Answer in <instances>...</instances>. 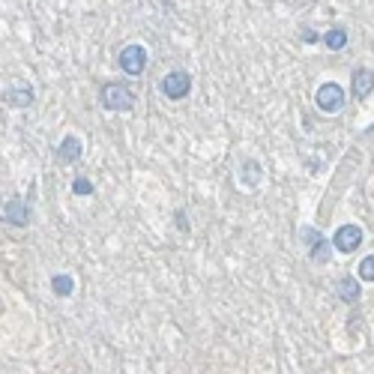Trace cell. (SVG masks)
Returning a JSON list of instances; mask_svg holds the SVG:
<instances>
[{
  "label": "cell",
  "mask_w": 374,
  "mask_h": 374,
  "mask_svg": "<svg viewBox=\"0 0 374 374\" xmlns=\"http://www.w3.org/2000/svg\"><path fill=\"white\" fill-rule=\"evenodd\" d=\"M99 102H102V108H108V111H132L135 108V93L126 84H120V81H111V84H105L102 90H99Z\"/></svg>",
  "instance_id": "obj_1"
},
{
  "label": "cell",
  "mask_w": 374,
  "mask_h": 374,
  "mask_svg": "<svg viewBox=\"0 0 374 374\" xmlns=\"http://www.w3.org/2000/svg\"><path fill=\"white\" fill-rule=\"evenodd\" d=\"M359 279L362 281H374V255L359 260Z\"/></svg>",
  "instance_id": "obj_15"
},
{
  "label": "cell",
  "mask_w": 374,
  "mask_h": 374,
  "mask_svg": "<svg viewBox=\"0 0 374 374\" xmlns=\"http://www.w3.org/2000/svg\"><path fill=\"white\" fill-rule=\"evenodd\" d=\"M297 240H302V242L309 246V258H311V264H327V260H329V240L323 237L318 228H311V225L299 228Z\"/></svg>",
  "instance_id": "obj_3"
},
{
  "label": "cell",
  "mask_w": 374,
  "mask_h": 374,
  "mask_svg": "<svg viewBox=\"0 0 374 374\" xmlns=\"http://www.w3.org/2000/svg\"><path fill=\"white\" fill-rule=\"evenodd\" d=\"M362 246V228L359 225H341L332 237V249L341 251V255H350Z\"/></svg>",
  "instance_id": "obj_8"
},
{
  "label": "cell",
  "mask_w": 374,
  "mask_h": 374,
  "mask_svg": "<svg viewBox=\"0 0 374 374\" xmlns=\"http://www.w3.org/2000/svg\"><path fill=\"white\" fill-rule=\"evenodd\" d=\"M302 39H306V42H315V39H318V36H315V33H311V30H302Z\"/></svg>",
  "instance_id": "obj_17"
},
{
  "label": "cell",
  "mask_w": 374,
  "mask_h": 374,
  "mask_svg": "<svg viewBox=\"0 0 374 374\" xmlns=\"http://www.w3.org/2000/svg\"><path fill=\"white\" fill-rule=\"evenodd\" d=\"M52 290H54V297H72L75 294V279L69 276V272H57V276L52 279Z\"/></svg>",
  "instance_id": "obj_13"
},
{
  "label": "cell",
  "mask_w": 374,
  "mask_h": 374,
  "mask_svg": "<svg viewBox=\"0 0 374 374\" xmlns=\"http://www.w3.org/2000/svg\"><path fill=\"white\" fill-rule=\"evenodd\" d=\"M353 96H357L359 102H366L371 96V69L368 66H359L357 72H353Z\"/></svg>",
  "instance_id": "obj_10"
},
{
  "label": "cell",
  "mask_w": 374,
  "mask_h": 374,
  "mask_svg": "<svg viewBox=\"0 0 374 374\" xmlns=\"http://www.w3.org/2000/svg\"><path fill=\"white\" fill-rule=\"evenodd\" d=\"M315 105L323 111V114H338V111L345 108V87L336 84V81L320 84L318 93H315Z\"/></svg>",
  "instance_id": "obj_4"
},
{
  "label": "cell",
  "mask_w": 374,
  "mask_h": 374,
  "mask_svg": "<svg viewBox=\"0 0 374 374\" xmlns=\"http://www.w3.org/2000/svg\"><path fill=\"white\" fill-rule=\"evenodd\" d=\"M162 93H165L171 102H177V99H186L192 93V75L186 69H174V72H168L162 78Z\"/></svg>",
  "instance_id": "obj_5"
},
{
  "label": "cell",
  "mask_w": 374,
  "mask_h": 374,
  "mask_svg": "<svg viewBox=\"0 0 374 374\" xmlns=\"http://www.w3.org/2000/svg\"><path fill=\"white\" fill-rule=\"evenodd\" d=\"M260 183V165L255 159H246L240 165V186H246V189H255Z\"/></svg>",
  "instance_id": "obj_11"
},
{
  "label": "cell",
  "mask_w": 374,
  "mask_h": 374,
  "mask_svg": "<svg viewBox=\"0 0 374 374\" xmlns=\"http://www.w3.org/2000/svg\"><path fill=\"white\" fill-rule=\"evenodd\" d=\"M0 221L13 228H27L30 225V201L22 195H9L6 201H0Z\"/></svg>",
  "instance_id": "obj_2"
},
{
  "label": "cell",
  "mask_w": 374,
  "mask_h": 374,
  "mask_svg": "<svg viewBox=\"0 0 374 374\" xmlns=\"http://www.w3.org/2000/svg\"><path fill=\"white\" fill-rule=\"evenodd\" d=\"M72 192L75 195H93V183H90L87 177H75L72 180Z\"/></svg>",
  "instance_id": "obj_16"
},
{
  "label": "cell",
  "mask_w": 374,
  "mask_h": 374,
  "mask_svg": "<svg viewBox=\"0 0 374 374\" xmlns=\"http://www.w3.org/2000/svg\"><path fill=\"white\" fill-rule=\"evenodd\" d=\"M336 297H338L341 302H357V299H359V285H357V279H353V276H341L338 285H336Z\"/></svg>",
  "instance_id": "obj_12"
},
{
  "label": "cell",
  "mask_w": 374,
  "mask_h": 374,
  "mask_svg": "<svg viewBox=\"0 0 374 374\" xmlns=\"http://www.w3.org/2000/svg\"><path fill=\"white\" fill-rule=\"evenodd\" d=\"M120 69H123L126 75H141L147 69V48L144 45H138V42H132V45H126L123 52H120Z\"/></svg>",
  "instance_id": "obj_6"
},
{
  "label": "cell",
  "mask_w": 374,
  "mask_h": 374,
  "mask_svg": "<svg viewBox=\"0 0 374 374\" xmlns=\"http://www.w3.org/2000/svg\"><path fill=\"white\" fill-rule=\"evenodd\" d=\"M81 153H84V144H81V138L78 135H66L63 141L57 144V162L60 165H72V162L81 159Z\"/></svg>",
  "instance_id": "obj_9"
},
{
  "label": "cell",
  "mask_w": 374,
  "mask_h": 374,
  "mask_svg": "<svg viewBox=\"0 0 374 374\" xmlns=\"http://www.w3.org/2000/svg\"><path fill=\"white\" fill-rule=\"evenodd\" d=\"M177 221H180V231H189V225H186V216H183V213L177 216Z\"/></svg>",
  "instance_id": "obj_18"
},
{
  "label": "cell",
  "mask_w": 374,
  "mask_h": 374,
  "mask_svg": "<svg viewBox=\"0 0 374 374\" xmlns=\"http://www.w3.org/2000/svg\"><path fill=\"white\" fill-rule=\"evenodd\" d=\"M0 99H3L9 108H30L33 105V87H30L27 81H22V78H15L13 84L0 93Z\"/></svg>",
  "instance_id": "obj_7"
},
{
  "label": "cell",
  "mask_w": 374,
  "mask_h": 374,
  "mask_svg": "<svg viewBox=\"0 0 374 374\" xmlns=\"http://www.w3.org/2000/svg\"><path fill=\"white\" fill-rule=\"evenodd\" d=\"M323 45H327L329 52H341V48L348 45V30L345 27H329L327 33H323Z\"/></svg>",
  "instance_id": "obj_14"
}]
</instances>
